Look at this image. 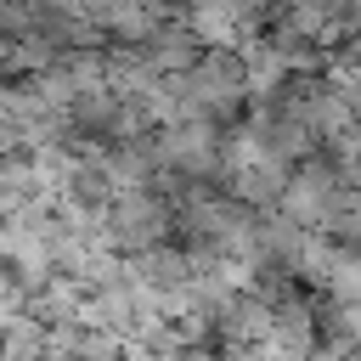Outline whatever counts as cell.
Returning <instances> with one entry per match:
<instances>
[{
  "label": "cell",
  "mask_w": 361,
  "mask_h": 361,
  "mask_svg": "<svg viewBox=\"0 0 361 361\" xmlns=\"http://www.w3.org/2000/svg\"><path fill=\"white\" fill-rule=\"evenodd\" d=\"M107 243L113 248H135V254H152L158 243H164V231L175 226V214H169V203L152 192V186H135V192H118L113 197V209H107Z\"/></svg>",
  "instance_id": "6da1fadb"
}]
</instances>
